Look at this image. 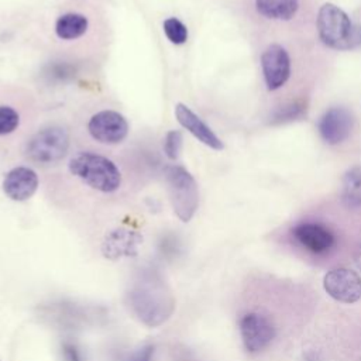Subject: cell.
Here are the masks:
<instances>
[{"label":"cell","mask_w":361,"mask_h":361,"mask_svg":"<svg viewBox=\"0 0 361 361\" xmlns=\"http://www.w3.org/2000/svg\"><path fill=\"white\" fill-rule=\"evenodd\" d=\"M355 25L344 10L333 3H324L317 13V32L320 41L333 49L345 51L353 48Z\"/></svg>","instance_id":"obj_4"},{"label":"cell","mask_w":361,"mask_h":361,"mask_svg":"<svg viewBox=\"0 0 361 361\" xmlns=\"http://www.w3.org/2000/svg\"><path fill=\"white\" fill-rule=\"evenodd\" d=\"M303 117H306V104L303 102H292L283 107H279L271 116V123L272 124L290 123V121L302 120Z\"/></svg>","instance_id":"obj_19"},{"label":"cell","mask_w":361,"mask_h":361,"mask_svg":"<svg viewBox=\"0 0 361 361\" xmlns=\"http://www.w3.org/2000/svg\"><path fill=\"white\" fill-rule=\"evenodd\" d=\"M20 126V114L11 106H0V135L11 134Z\"/></svg>","instance_id":"obj_22"},{"label":"cell","mask_w":361,"mask_h":361,"mask_svg":"<svg viewBox=\"0 0 361 361\" xmlns=\"http://www.w3.org/2000/svg\"><path fill=\"white\" fill-rule=\"evenodd\" d=\"M164 175L173 213L180 221H190L199 207V186L196 179L185 166L176 164L166 165Z\"/></svg>","instance_id":"obj_3"},{"label":"cell","mask_w":361,"mask_h":361,"mask_svg":"<svg viewBox=\"0 0 361 361\" xmlns=\"http://www.w3.org/2000/svg\"><path fill=\"white\" fill-rule=\"evenodd\" d=\"M323 288L330 298L341 303H355L361 299V276L350 268L330 269L323 278Z\"/></svg>","instance_id":"obj_8"},{"label":"cell","mask_w":361,"mask_h":361,"mask_svg":"<svg viewBox=\"0 0 361 361\" xmlns=\"http://www.w3.org/2000/svg\"><path fill=\"white\" fill-rule=\"evenodd\" d=\"M39 185L37 172L30 166H16L3 178V192L14 202H24L34 196Z\"/></svg>","instance_id":"obj_11"},{"label":"cell","mask_w":361,"mask_h":361,"mask_svg":"<svg viewBox=\"0 0 361 361\" xmlns=\"http://www.w3.org/2000/svg\"><path fill=\"white\" fill-rule=\"evenodd\" d=\"M162 28L169 42L175 45H182L188 41V37H189L188 28L179 18L168 17L162 24Z\"/></svg>","instance_id":"obj_20"},{"label":"cell","mask_w":361,"mask_h":361,"mask_svg":"<svg viewBox=\"0 0 361 361\" xmlns=\"http://www.w3.org/2000/svg\"><path fill=\"white\" fill-rule=\"evenodd\" d=\"M59 355L62 361H86L82 347L73 340H63L61 343Z\"/></svg>","instance_id":"obj_23"},{"label":"cell","mask_w":361,"mask_h":361,"mask_svg":"<svg viewBox=\"0 0 361 361\" xmlns=\"http://www.w3.org/2000/svg\"><path fill=\"white\" fill-rule=\"evenodd\" d=\"M257 11L271 20H290L299 7L298 0H255Z\"/></svg>","instance_id":"obj_18"},{"label":"cell","mask_w":361,"mask_h":361,"mask_svg":"<svg viewBox=\"0 0 361 361\" xmlns=\"http://www.w3.org/2000/svg\"><path fill=\"white\" fill-rule=\"evenodd\" d=\"M238 330L244 348L251 354L261 353L275 338L274 323L259 312H248L241 316Z\"/></svg>","instance_id":"obj_6"},{"label":"cell","mask_w":361,"mask_h":361,"mask_svg":"<svg viewBox=\"0 0 361 361\" xmlns=\"http://www.w3.org/2000/svg\"><path fill=\"white\" fill-rule=\"evenodd\" d=\"M127 118L116 110H100L87 121V131L93 140L102 144H120L128 135Z\"/></svg>","instance_id":"obj_7"},{"label":"cell","mask_w":361,"mask_h":361,"mask_svg":"<svg viewBox=\"0 0 361 361\" xmlns=\"http://www.w3.org/2000/svg\"><path fill=\"white\" fill-rule=\"evenodd\" d=\"M341 200L348 209H361V165L345 171L341 179Z\"/></svg>","instance_id":"obj_17"},{"label":"cell","mask_w":361,"mask_h":361,"mask_svg":"<svg viewBox=\"0 0 361 361\" xmlns=\"http://www.w3.org/2000/svg\"><path fill=\"white\" fill-rule=\"evenodd\" d=\"M45 75L55 80H69L75 76V68L66 62H56L52 65H48V71H45Z\"/></svg>","instance_id":"obj_24"},{"label":"cell","mask_w":361,"mask_h":361,"mask_svg":"<svg viewBox=\"0 0 361 361\" xmlns=\"http://www.w3.org/2000/svg\"><path fill=\"white\" fill-rule=\"evenodd\" d=\"M155 357V345L154 344H144L134 350L126 361H154Z\"/></svg>","instance_id":"obj_25"},{"label":"cell","mask_w":361,"mask_h":361,"mask_svg":"<svg viewBox=\"0 0 361 361\" xmlns=\"http://www.w3.org/2000/svg\"><path fill=\"white\" fill-rule=\"evenodd\" d=\"M69 133L61 126H48L38 130L25 145V155L38 165L59 162L69 149Z\"/></svg>","instance_id":"obj_5"},{"label":"cell","mask_w":361,"mask_h":361,"mask_svg":"<svg viewBox=\"0 0 361 361\" xmlns=\"http://www.w3.org/2000/svg\"><path fill=\"white\" fill-rule=\"evenodd\" d=\"M179 244H178V241L176 240H165V241H162V244L159 245V251L162 252V255L164 257H168V258H173V257H176L178 255V252H179Z\"/></svg>","instance_id":"obj_26"},{"label":"cell","mask_w":361,"mask_h":361,"mask_svg":"<svg viewBox=\"0 0 361 361\" xmlns=\"http://www.w3.org/2000/svg\"><path fill=\"white\" fill-rule=\"evenodd\" d=\"M89 20L80 13H65L55 21V34L65 41L78 39L87 31Z\"/></svg>","instance_id":"obj_16"},{"label":"cell","mask_w":361,"mask_h":361,"mask_svg":"<svg viewBox=\"0 0 361 361\" xmlns=\"http://www.w3.org/2000/svg\"><path fill=\"white\" fill-rule=\"evenodd\" d=\"M68 168L73 176L103 193H113L121 185L118 166L110 158L92 151H79L75 154L69 159Z\"/></svg>","instance_id":"obj_2"},{"label":"cell","mask_w":361,"mask_h":361,"mask_svg":"<svg viewBox=\"0 0 361 361\" xmlns=\"http://www.w3.org/2000/svg\"><path fill=\"white\" fill-rule=\"evenodd\" d=\"M142 243V235L131 228L120 227L110 231L102 244V252L109 259L134 257Z\"/></svg>","instance_id":"obj_13"},{"label":"cell","mask_w":361,"mask_h":361,"mask_svg":"<svg viewBox=\"0 0 361 361\" xmlns=\"http://www.w3.org/2000/svg\"><path fill=\"white\" fill-rule=\"evenodd\" d=\"M353 126V114L345 107H331L320 117L317 128L324 142L337 145L350 137Z\"/></svg>","instance_id":"obj_10"},{"label":"cell","mask_w":361,"mask_h":361,"mask_svg":"<svg viewBox=\"0 0 361 361\" xmlns=\"http://www.w3.org/2000/svg\"><path fill=\"white\" fill-rule=\"evenodd\" d=\"M175 117L186 131H189L197 141H200L206 147L214 151H221L224 148V144L217 137V134L186 104L176 103Z\"/></svg>","instance_id":"obj_14"},{"label":"cell","mask_w":361,"mask_h":361,"mask_svg":"<svg viewBox=\"0 0 361 361\" xmlns=\"http://www.w3.org/2000/svg\"><path fill=\"white\" fill-rule=\"evenodd\" d=\"M354 262H355V267L361 271V245L357 248V251L354 254Z\"/></svg>","instance_id":"obj_28"},{"label":"cell","mask_w":361,"mask_h":361,"mask_svg":"<svg viewBox=\"0 0 361 361\" xmlns=\"http://www.w3.org/2000/svg\"><path fill=\"white\" fill-rule=\"evenodd\" d=\"M261 68L265 85L269 90L282 87L290 76V58L279 44H271L261 55Z\"/></svg>","instance_id":"obj_9"},{"label":"cell","mask_w":361,"mask_h":361,"mask_svg":"<svg viewBox=\"0 0 361 361\" xmlns=\"http://www.w3.org/2000/svg\"><path fill=\"white\" fill-rule=\"evenodd\" d=\"M172 354H173V361H196V358H193V355L188 348L176 347L172 350Z\"/></svg>","instance_id":"obj_27"},{"label":"cell","mask_w":361,"mask_h":361,"mask_svg":"<svg viewBox=\"0 0 361 361\" xmlns=\"http://www.w3.org/2000/svg\"><path fill=\"white\" fill-rule=\"evenodd\" d=\"M293 238L313 254H326L336 245L334 234L323 224L305 221L292 228Z\"/></svg>","instance_id":"obj_12"},{"label":"cell","mask_w":361,"mask_h":361,"mask_svg":"<svg viewBox=\"0 0 361 361\" xmlns=\"http://www.w3.org/2000/svg\"><path fill=\"white\" fill-rule=\"evenodd\" d=\"M127 303L131 313L147 327H159L175 312V296L155 267L138 271L127 290Z\"/></svg>","instance_id":"obj_1"},{"label":"cell","mask_w":361,"mask_h":361,"mask_svg":"<svg viewBox=\"0 0 361 361\" xmlns=\"http://www.w3.org/2000/svg\"><path fill=\"white\" fill-rule=\"evenodd\" d=\"M45 316L49 317L52 323L62 327H68V329L80 326L82 323H85L87 317L83 307L78 306L76 303L65 302V300L55 302V303H51V306H47Z\"/></svg>","instance_id":"obj_15"},{"label":"cell","mask_w":361,"mask_h":361,"mask_svg":"<svg viewBox=\"0 0 361 361\" xmlns=\"http://www.w3.org/2000/svg\"><path fill=\"white\" fill-rule=\"evenodd\" d=\"M182 144H183V135L179 130L168 131L162 142L164 154L166 155V158L171 161H176L182 151Z\"/></svg>","instance_id":"obj_21"}]
</instances>
